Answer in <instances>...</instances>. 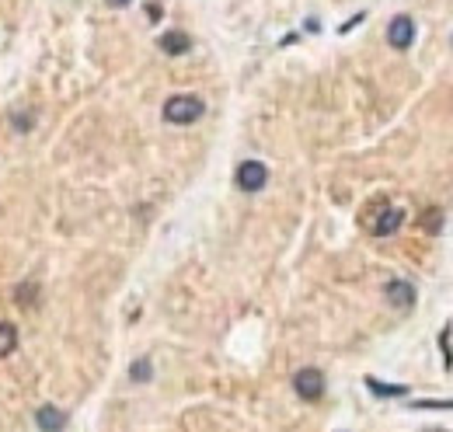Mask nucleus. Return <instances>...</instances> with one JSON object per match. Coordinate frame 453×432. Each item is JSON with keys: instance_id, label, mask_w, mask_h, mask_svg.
<instances>
[{"instance_id": "f257e3e1", "label": "nucleus", "mask_w": 453, "mask_h": 432, "mask_svg": "<svg viewBox=\"0 0 453 432\" xmlns=\"http://www.w3.org/2000/svg\"><path fill=\"white\" fill-rule=\"evenodd\" d=\"M203 112H206V105L196 94H174L164 101V123H171V126H192L203 119Z\"/></svg>"}, {"instance_id": "f03ea898", "label": "nucleus", "mask_w": 453, "mask_h": 432, "mask_svg": "<svg viewBox=\"0 0 453 432\" xmlns=\"http://www.w3.org/2000/svg\"><path fill=\"white\" fill-rule=\"evenodd\" d=\"M293 390L303 397V401H321L325 397V373L314 370V366H303L293 373Z\"/></svg>"}, {"instance_id": "7ed1b4c3", "label": "nucleus", "mask_w": 453, "mask_h": 432, "mask_svg": "<svg viewBox=\"0 0 453 432\" xmlns=\"http://www.w3.org/2000/svg\"><path fill=\"white\" fill-rule=\"evenodd\" d=\"M234 181H237L241 192H262V188L269 185V168H265L262 161H241Z\"/></svg>"}, {"instance_id": "20e7f679", "label": "nucleus", "mask_w": 453, "mask_h": 432, "mask_svg": "<svg viewBox=\"0 0 453 432\" xmlns=\"http://www.w3.org/2000/svg\"><path fill=\"white\" fill-rule=\"evenodd\" d=\"M401 223H405V210H398V206H384L376 220L370 223V234L373 237H391V234H398L401 230Z\"/></svg>"}, {"instance_id": "39448f33", "label": "nucleus", "mask_w": 453, "mask_h": 432, "mask_svg": "<svg viewBox=\"0 0 453 432\" xmlns=\"http://www.w3.org/2000/svg\"><path fill=\"white\" fill-rule=\"evenodd\" d=\"M387 42L394 49H408L415 42V21L408 14H398L391 25H387Z\"/></svg>"}, {"instance_id": "423d86ee", "label": "nucleus", "mask_w": 453, "mask_h": 432, "mask_svg": "<svg viewBox=\"0 0 453 432\" xmlns=\"http://www.w3.org/2000/svg\"><path fill=\"white\" fill-rule=\"evenodd\" d=\"M384 297L391 307H398V310H412L415 307V286L412 283H405V279H391L387 286H384Z\"/></svg>"}, {"instance_id": "0eeeda50", "label": "nucleus", "mask_w": 453, "mask_h": 432, "mask_svg": "<svg viewBox=\"0 0 453 432\" xmlns=\"http://www.w3.org/2000/svg\"><path fill=\"white\" fill-rule=\"evenodd\" d=\"M35 426L42 432H63L67 429V411H60L52 404H42L39 411H35Z\"/></svg>"}, {"instance_id": "6e6552de", "label": "nucleus", "mask_w": 453, "mask_h": 432, "mask_svg": "<svg viewBox=\"0 0 453 432\" xmlns=\"http://www.w3.org/2000/svg\"><path fill=\"white\" fill-rule=\"evenodd\" d=\"M157 45L164 49L167 56H181V52H189V49H192V39H189L185 32H164Z\"/></svg>"}, {"instance_id": "1a4fd4ad", "label": "nucleus", "mask_w": 453, "mask_h": 432, "mask_svg": "<svg viewBox=\"0 0 453 432\" xmlns=\"http://www.w3.org/2000/svg\"><path fill=\"white\" fill-rule=\"evenodd\" d=\"M18 346V328L14 324H7V321H0V359L4 356H11Z\"/></svg>"}, {"instance_id": "9d476101", "label": "nucleus", "mask_w": 453, "mask_h": 432, "mask_svg": "<svg viewBox=\"0 0 453 432\" xmlns=\"http://www.w3.org/2000/svg\"><path fill=\"white\" fill-rule=\"evenodd\" d=\"M367 387H370L373 394H380V397H401V394H405V387H387V384H380V380H373V377H367Z\"/></svg>"}, {"instance_id": "9b49d317", "label": "nucleus", "mask_w": 453, "mask_h": 432, "mask_svg": "<svg viewBox=\"0 0 453 432\" xmlns=\"http://www.w3.org/2000/svg\"><path fill=\"white\" fill-rule=\"evenodd\" d=\"M129 377H133L136 384H147V380H150V363H147V359H136L133 370H129Z\"/></svg>"}, {"instance_id": "f8f14e48", "label": "nucleus", "mask_w": 453, "mask_h": 432, "mask_svg": "<svg viewBox=\"0 0 453 432\" xmlns=\"http://www.w3.org/2000/svg\"><path fill=\"white\" fill-rule=\"evenodd\" d=\"M11 123H14V130L18 132H28L35 126V115L32 112H18V115H11Z\"/></svg>"}, {"instance_id": "ddd939ff", "label": "nucleus", "mask_w": 453, "mask_h": 432, "mask_svg": "<svg viewBox=\"0 0 453 432\" xmlns=\"http://www.w3.org/2000/svg\"><path fill=\"white\" fill-rule=\"evenodd\" d=\"M32 293H35V286H32V283H25V286L18 290V297H14V300L21 303V307H32Z\"/></svg>"}, {"instance_id": "4468645a", "label": "nucleus", "mask_w": 453, "mask_h": 432, "mask_svg": "<svg viewBox=\"0 0 453 432\" xmlns=\"http://www.w3.org/2000/svg\"><path fill=\"white\" fill-rule=\"evenodd\" d=\"M440 220H443L440 210H425V230H440Z\"/></svg>"}, {"instance_id": "2eb2a0df", "label": "nucleus", "mask_w": 453, "mask_h": 432, "mask_svg": "<svg viewBox=\"0 0 453 432\" xmlns=\"http://www.w3.org/2000/svg\"><path fill=\"white\" fill-rule=\"evenodd\" d=\"M415 408H453V401H415Z\"/></svg>"}, {"instance_id": "dca6fc26", "label": "nucleus", "mask_w": 453, "mask_h": 432, "mask_svg": "<svg viewBox=\"0 0 453 432\" xmlns=\"http://www.w3.org/2000/svg\"><path fill=\"white\" fill-rule=\"evenodd\" d=\"M147 14H150V21H157V18H161V7H157V4H150V7H147Z\"/></svg>"}, {"instance_id": "f3484780", "label": "nucleus", "mask_w": 453, "mask_h": 432, "mask_svg": "<svg viewBox=\"0 0 453 432\" xmlns=\"http://www.w3.org/2000/svg\"><path fill=\"white\" fill-rule=\"evenodd\" d=\"M105 4H108V7H129L133 0H105Z\"/></svg>"}]
</instances>
